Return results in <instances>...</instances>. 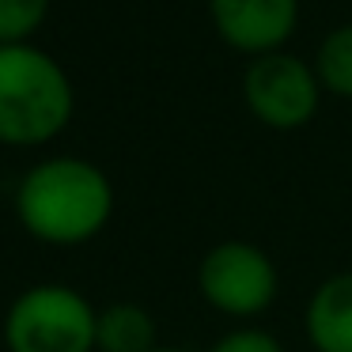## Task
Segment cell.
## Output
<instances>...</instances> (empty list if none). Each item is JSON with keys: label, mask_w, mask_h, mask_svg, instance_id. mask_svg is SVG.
<instances>
[{"label": "cell", "mask_w": 352, "mask_h": 352, "mask_svg": "<svg viewBox=\"0 0 352 352\" xmlns=\"http://www.w3.org/2000/svg\"><path fill=\"white\" fill-rule=\"evenodd\" d=\"M16 220L42 246H84L114 220V182L91 160L50 155L16 182Z\"/></svg>", "instance_id": "cell-1"}, {"label": "cell", "mask_w": 352, "mask_h": 352, "mask_svg": "<svg viewBox=\"0 0 352 352\" xmlns=\"http://www.w3.org/2000/svg\"><path fill=\"white\" fill-rule=\"evenodd\" d=\"M76 91L54 54L34 42L0 46V144L42 148L69 129Z\"/></svg>", "instance_id": "cell-2"}, {"label": "cell", "mask_w": 352, "mask_h": 352, "mask_svg": "<svg viewBox=\"0 0 352 352\" xmlns=\"http://www.w3.org/2000/svg\"><path fill=\"white\" fill-rule=\"evenodd\" d=\"M99 307L69 284H31L4 311L0 341L8 352H95Z\"/></svg>", "instance_id": "cell-3"}, {"label": "cell", "mask_w": 352, "mask_h": 352, "mask_svg": "<svg viewBox=\"0 0 352 352\" xmlns=\"http://www.w3.org/2000/svg\"><path fill=\"white\" fill-rule=\"evenodd\" d=\"M197 292L216 314L246 326V322L261 318L276 303L280 273H276L273 258L258 243H250V239H223L201 258Z\"/></svg>", "instance_id": "cell-4"}, {"label": "cell", "mask_w": 352, "mask_h": 352, "mask_svg": "<svg viewBox=\"0 0 352 352\" xmlns=\"http://www.w3.org/2000/svg\"><path fill=\"white\" fill-rule=\"evenodd\" d=\"M243 99L261 125L276 133H292L314 122L322 102V84L314 76V65L276 50L265 57H250L243 72Z\"/></svg>", "instance_id": "cell-5"}, {"label": "cell", "mask_w": 352, "mask_h": 352, "mask_svg": "<svg viewBox=\"0 0 352 352\" xmlns=\"http://www.w3.org/2000/svg\"><path fill=\"white\" fill-rule=\"evenodd\" d=\"M212 27L231 50L265 57L284 50L299 27V0H208Z\"/></svg>", "instance_id": "cell-6"}, {"label": "cell", "mask_w": 352, "mask_h": 352, "mask_svg": "<svg viewBox=\"0 0 352 352\" xmlns=\"http://www.w3.org/2000/svg\"><path fill=\"white\" fill-rule=\"evenodd\" d=\"M303 337L314 352H352V269L326 276L303 307Z\"/></svg>", "instance_id": "cell-7"}, {"label": "cell", "mask_w": 352, "mask_h": 352, "mask_svg": "<svg viewBox=\"0 0 352 352\" xmlns=\"http://www.w3.org/2000/svg\"><path fill=\"white\" fill-rule=\"evenodd\" d=\"M160 349V326L144 303L118 299L99 307L95 318V352H155Z\"/></svg>", "instance_id": "cell-8"}, {"label": "cell", "mask_w": 352, "mask_h": 352, "mask_svg": "<svg viewBox=\"0 0 352 352\" xmlns=\"http://www.w3.org/2000/svg\"><path fill=\"white\" fill-rule=\"evenodd\" d=\"M311 65H314V76H318L322 91L337 95V99H352V23L333 27L322 38Z\"/></svg>", "instance_id": "cell-9"}, {"label": "cell", "mask_w": 352, "mask_h": 352, "mask_svg": "<svg viewBox=\"0 0 352 352\" xmlns=\"http://www.w3.org/2000/svg\"><path fill=\"white\" fill-rule=\"evenodd\" d=\"M54 0H0V46L31 42L42 31Z\"/></svg>", "instance_id": "cell-10"}, {"label": "cell", "mask_w": 352, "mask_h": 352, "mask_svg": "<svg viewBox=\"0 0 352 352\" xmlns=\"http://www.w3.org/2000/svg\"><path fill=\"white\" fill-rule=\"evenodd\" d=\"M208 352H284V344L273 329H261L254 322H246V326H235L228 333H220Z\"/></svg>", "instance_id": "cell-11"}, {"label": "cell", "mask_w": 352, "mask_h": 352, "mask_svg": "<svg viewBox=\"0 0 352 352\" xmlns=\"http://www.w3.org/2000/svg\"><path fill=\"white\" fill-rule=\"evenodd\" d=\"M155 352H186V349H167V344H160V349H155Z\"/></svg>", "instance_id": "cell-12"}]
</instances>
